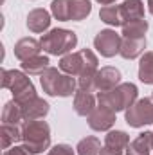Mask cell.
I'll return each mask as SVG.
<instances>
[{"instance_id": "1", "label": "cell", "mask_w": 153, "mask_h": 155, "mask_svg": "<svg viewBox=\"0 0 153 155\" xmlns=\"http://www.w3.org/2000/svg\"><path fill=\"white\" fill-rule=\"evenodd\" d=\"M41 88L47 96L52 97H69L72 94H76V79L70 74H63V71H58L54 67H49L41 76Z\"/></svg>"}, {"instance_id": "2", "label": "cell", "mask_w": 153, "mask_h": 155, "mask_svg": "<svg viewBox=\"0 0 153 155\" xmlns=\"http://www.w3.org/2000/svg\"><path fill=\"white\" fill-rule=\"evenodd\" d=\"M60 71L74 78L85 76V74H96L97 69V56L90 49H81L77 52H70L61 58Z\"/></svg>"}, {"instance_id": "3", "label": "cell", "mask_w": 153, "mask_h": 155, "mask_svg": "<svg viewBox=\"0 0 153 155\" xmlns=\"http://www.w3.org/2000/svg\"><path fill=\"white\" fill-rule=\"evenodd\" d=\"M137 87L133 83H121L117 85L114 90L108 92H99L97 94V101L101 105H106L108 108H112L114 112H121L130 108L135 101H137Z\"/></svg>"}, {"instance_id": "4", "label": "cell", "mask_w": 153, "mask_h": 155, "mask_svg": "<svg viewBox=\"0 0 153 155\" xmlns=\"http://www.w3.org/2000/svg\"><path fill=\"white\" fill-rule=\"evenodd\" d=\"M41 49L47 52V54H52V56H63L67 52H70L74 47L77 45V36L74 31H69V29H50L47 35H43L41 40Z\"/></svg>"}, {"instance_id": "5", "label": "cell", "mask_w": 153, "mask_h": 155, "mask_svg": "<svg viewBox=\"0 0 153 155\" xmlns=\"http://www.w3.org/2000/svg\"><path fill=\"white\" fill-rule=\"evenodd\" d=\"M24 144L33 152L41 153L50 148V126L47 121H25L24 123Z\"/></svg>"}, {"instance_id": "6", "label": "cell", "mask_w": 153, "mask_h": 155, "mask_svg": "<svg viewBox=\"0 0 153 155\" xmlns=\"http://www.w3.org/2000/svg\"><path fill=\"white\" fill-rule=\"evenodd\" d=\"M2 87L9 88L13 92L15 101H18V103H25V101L36 97V90H34L33 81L22 71H5V69H2Z\"/></svg>"}, {"instance_id": "7", "label": "cell", "mask_w": 153, "mask_h": 155, "mask_svg": "<svg viewBox=\"0 0 153 155\" xmlns=\"http://www.w3.org/2000/svg\"><path fill=\"white\" fill-rule=\"evenodd\" d=\"M124 117H126V123L133 128L153 124V97L137 99L130 108H126Z\"/></svg>"}, {"instance_id": "8", "label": "cell", "mask_w": 153, "mask_h": 155, "mask_svg": "<svg viewBox=\"0 0 153 155\" xmlns=\"http://www.w3.org/2000/svg\"><path fill=\"white\" fill-rule=\"evenodd\" d=\"M121 43H122V36L117 35L114 29H103L94 38V47L105 58H112L115 54H119Z\"/></svg>"}, {"instance_id": "9", "label": "cell", "mask_w": 153, "mask_h": 155, "mask_svg": "<svg viewBox=\"0 0 153 155\" xmlns=\"http://www.w3.org/2000/svg\"><path fill=\"white\" fill-rule=\"evenodd\" d=\"M114 123H115V112L112 108H108L106 105H101V103L88 116V126L96 132H106L114 126Z\"/></svg>"}, {"instance_id": "10", "label": "cell", "mask_w": 153, "mask_h": 155, "mask_svg": "<svg viewBox=\"0 0 153 155\" xmlns=\"http://www.w3.org/2000/svg\"><path fill=\"white\" fill-rule=\"evenodd\" d=\"M117 85H121V71L115 67H103L96 74V90L97 92H108L114 90Z\"/></svg>"}, {"instance_id": "11", "label": "cell", "mask_w": 153, "mask_h": 155, "mask_svg": "<svg viewBox=\"0 0 153 155\" xmlns=\"http://www.w3.org/2000/svg\"><path fill=\"white\" fill-rule=\"evenodd\" d=\"M22 107V116H24V121H36V119H43V117L49 114L50 107L45 99L41 97H33L25 103H20Z\"/></svg>"}, {"instance_id": "12", "label": "cell", "mask_w": 153, "mask_h": 155, "mask_svg": "<svg viewBox=\"0 0 153 155\" xmlns=\"http://www.w3.org/2000/svg\"><path fill=\"white\" fill-rule=\"evenodd\" d=\"M40 51H43L41 43L34 38H22L15 43V56L20 61H25V60H29L33 56H38Z\"/></svg>"}, {"instance_id": "13", "label": "cell", "mask_w": 153, "mask_h": 155, "mask_svg": "<svg viewBox=\"0 0 153 155\" xmlns=\"http://www.w3.org/2000/svg\"><path fill=\"white\" fill-rule=\"evenodd\" d=\"M49 25H50V15H49V11H45L41 7L29 11V15H27V27H29V31H33V33H43V31L49 29Z\"/></svg>"}, {"instance_id": "14", "label": "cell", "mask_w": 153, "mask_h": 155, "mask_svg": "<svg viewBox=\"0 0 153 155\" xmlns=\"http://www.w3.org/2000/svg\"><path fill=\"white\" fill-rule=\"evenodd\" d=\"M0 139H2V150H9L11 146H15V143L24 139V124H2Z\"/></svg>"}, {"instance_id": "15", "label": "cell", "mask_w": 153, "mask_h": 155, "mask_svg": "<svg viewBox=\"0 0 153 155\" xmlns=\"http://www.w3.org/2000/svg\"><path fill=\"white\" fill-rule=\"evenodd\" d=\"M146 49V38H122L119 54L124 60H135L137 56L144 54Z\"/></svg>"}, {"instance_id": "16", "label": "cell", "mask_w": 153, "mask_h": 155, "mask_svg": "<svg viewBox=\"0 0 153 155\" xmlns=\"http://www.w3.org/2000/svg\"><path fill=\"white\" fill-rule=\"evenodd\" d=\"M94 108H96V97L92 96V92L77 90L74 94V110H76L77 116L88 117Z\"/></svg>"}, {"instance_id": "17", "label": "cell", "mask_w": 153, "mask_h": 155, "mask_svg": "<svg viewBox=\"0 0 153 155\" xmlns=\"http://www.w3.org/2000/svg\"><path fill=\"white\" fill-rule=\"evenodd\" d=\"M121 15H122V25L133 20L144 18V4L141 0H124L121 4Z\"/></svg>"}, {"instance_id": "18", "label": "cell", "mask_w": 153, "mask_h": 155, "mask_svg": "<svg viewBox=\"0 0 153 155\" xmlns=\"http://www.w3.org/2000/svg\"><path fill=\"white\" fill-rule=\"evenodd\" d=\"M150 152H151V132H142L126 146L124 155H150Z\"/></svg>"}, {"instance_id": "19", "label": "cell", "mask_w": 153, "mask_h": 155, "mask_svg": "<svg viewBox=\"0 0 153 155\" xmlns=\"http://www.w3.org/2000/svg\"><path fill=\"white\" fill-rule=\"evenodd\" d=\"M49 58L47 56H33L25 61H22V71L29 76H41L47 69H49Z\"/></svg>"}, {"instance_id": "20", "label": "cell", "mask_w": 153, "mask_h": 155, "mask_svg": "<svg viewBox=\"0 0 153 155\" xmlns=\"http://www.w3.org/2000/svg\"><path fill=\"white\" fill-rule=\"evenodd\" d=\"M24 121L22 116V107L18 101H7L2 110V124H20Z\"/></svg>"}, {"instance_id": "21", "label": "cell", "mask_w": 153, "mask_h": 155, "mask_svg": "<svg viewBox=\"0 0 153 155\" xmlns=\"http://www.w3.org/2000/svg\"><path fill=\"white\" fill-rule=\"evenodd\" d=\"M128 144H130V135L126 132H122V130H112V132H108L105 135V146L106 148L124 152Z\"/></svg>"}, {"instance_id": "22", "label": "cell", "mask_w": 153, "mask_h": 155, "mask_svg": "<svg viewBox=\"0 0 153 155\" xmlns=\"http://www.w3.org/2000/svg\"><path fill=\"white\" fill-rule=\"evenodd\" d=\"M99 18L101 22H105L106 25L119 27L122 25V15H121V5H105L99 11Z\"/></svg>"}, {"instance_id": "23", "label": "cell", "mask_w": 153, "mask_h": 155, "mask_svg": "<svg viewBox=\"0 0 153 155\" xmlns=\"http://www.w3.org/2000/svg\"><path fill=\"white\" fill-rule=\"evenodd\" d=\"M148 22L142 18V20H133V22H128L122 25V36L124 38H144L146 31H148Z\"/></svg>"}, {"instance_id": "24", "label": "cell", "mask_w": 153, "mask_h": 155, "mask_svg": "<svg viewBox=\"0 0 153 155\" xmlns=\"http://www.w3.org/2000/svg\"><path fill=\"white\" fill-rule=\"evenodd\" d=\"M139 79L146 85H153V52H144L139 63Z\"/></svg>"}, {"instance_id": "25", "label": "cell", "mask_w": 153, "mask_h": 155, "mask_svg": "<svg viewBox=\"0 0 153 155\" xmlns=\"http://www.w3.org/2000/svg\"><path fill=\"white\" fill-rule=\"evenodd\" d=\"M92 11L90 0H70V22L85 20Z\"/></svg>"}, {"instance_id": "26", "label": "cell", "mask_w": 153, "mask_h": 155, "mask_svg": "<svg viewBox=\"0 0 153 155\" xmlns=\"http://www.w3.org/2000/svg\"><path fill=\"white\" fill-rule=\"evenodd\" d=\"M77 155H99L101 152V141L97 137H85L76 146Z\"/></svg>"}, {"instance_id": "27", "label": "cell", "mask_w": 153, "mask_h": 155, "mask_svg": "<svg viewBox=\"0 0 153 155\" xmlns=\"http://www.w3.org/2000/svg\"><path fill=\"white\" fill-rule=\"evenodd\" d=\"M52 16L61 22H70V0H52Z\"/></svg>"}, {"instance_id": "28", "label": "cell", "mask_w": 153, "mask_h": 155, "mask_svg": "<svg viewBox=\"0 0 153 155\" xmlns=\"http://www.w3.org/2000/svg\"><path fill=\"white\" fill-rule=\"evenodd\" d=\"M96 74H97V72H96ZM96 74H85V76H79V79H77V87H79V90L94 92V90H96Z\"/></svg>"}, {"instance_id": "29", "label": "cell", "mask_w": 153, "mask_h": 155, "mask_svg": "<svg viewBox=\"0 0 153 155\" xmlns=\"http://www.w3.org/2000/svg\"><path fill=\"white\" fill-rule=\"evenodd\" d=\"M47 155H76V153H74L72 146H69V144H56L49 150Z\"/></svg>"}, {"instance_id": "30", "label": "cell", "mask_w": 153, "mask_h": 155, "mask_svg": "<svg viewBox=\"0 0 153 155\" xmlns=\"http://www.w3.org/2000/svg\"><path fill=\"white\" fill-rule=\"evenodd\" d=\"M4 155H34L25 144L24 146H11L9 150H5Z\"/></svg>"}, {"instance_id": "31", "label": "cell", "mask_w": 153, "mask_h": 155, "mask_svg": "<svg viewBox=\"0 0 153 155\" xmlns=\"http://www.w3.org/2000/svg\"><path fill=\"white\" fill-rule=\"evenodd\" d=\"M97 4H101V5H110V4H114L115 0H96Z\"/></svg>"}, {"instance_id": "32", "label": "cell", "mask_w": 153, "mask_h": 155, "mask_svg": "<svg viewBox=\"0 0 153 155\" xmlns=\"http://www.w3.org/2000/svg\"><path fill=\"white\" fill-rule=\"evenodd\" d=\"M148 9H150V13L153 15V0H148Z\"/></svg>"}, {"instance_id": "33", "label": "cell", "mask_w": 153, "mask_h": 155, "mask_svg": "<svg viewBox=\"0 0 153 155\" xmlns=\"http://www.w3.org/2000/svg\"><path fill=\"white\" fill-rule=\"evenodd\" d=\"M151 150H153V132H151Z\"/></svg>"}, {"instance_id": "34", "label": "cell", "mask_w": 153, "mask_h": 155, "mask_svg": "<svg viewBox=\"0 0 153 155\" xmlns=\"http://www.w3.org/2000/svg\"><path fill=\"white\" fill-rule=\"evenodd\" d=\"M151 97H153V96H151Z\"/></svg>"}]
</instances>
